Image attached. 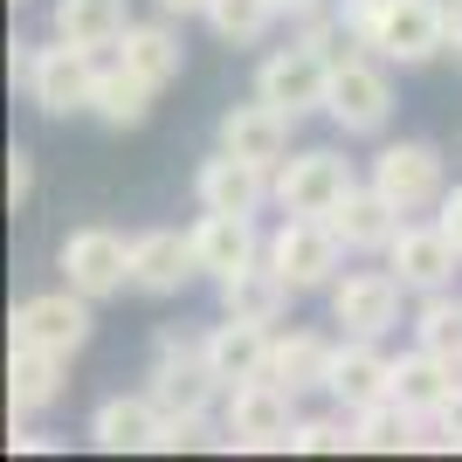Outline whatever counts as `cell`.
Segmentation results:
<instances>
[{"label":"cell","mask_w":462,"mask_h":462,"mask_svg":"<svg viewBox=\"0 0 462 462\" xmlns=\"http://www.w3.org/2000/svg\"><path fill=\"white\" fill-rule=\"evenodd\" d=\"M145 380H152L145 393L159 401V414H208L214 393H228L221 373L208 366V338H187V331H159Z\"/></svg>","instance_id":"cell-1"},{"label":"cell","mask_w":462,"mask_h":462,"mask_svg":"<svg viewBox=\"0 0 462 462\" xmlns=\"http://www.w3.org/2000/svg\"><path fill=\"white\" fill-rule=\"evenodd\" d=\"M325 117L346 138H373L386 132L393 117V77H386V56H331V90H325Z\"/></svg>","instance_id":"cell-2"},{"label":"cell","mask_w":462,"mask_h":462,"mask_svg":"<svg viewBox=\"0 0 462 462\" xmlns=\"http://www.w3.org/2000/svg\"><path fill=\"white\" fill-rule=\"evenodd\" d=\"M283 270V283L304 297V290H331L338 283V263H346V242L331 235L325 214H290L283 228L270 235V249H263Z\"/></svg>","instance_id":"cell-3"},{"label":"cell","mask_w":462,"mask_h":462,"mask_svg":"<svg viewBox=\"0 0 462 462\" xmlns=\"http://www.w3.org/2000/svg\"><path fill=\"white\" fill-rule=\"evenodd\" d=\"M56 270L69 290H83L90 304H104V297H117V290L132 283V242L117 228H69L56 249Z\"/></svg>","instance_id":"cell-4"},{"label":"cell","mask_w":462,"mask_h":462,"mask_svg":"<svg viewBox=\"0 0 462 462\" xmlns=\"http://www.w3.org/2000/svg\"><path fill=\"white\" fill-rule=\"evenodd\" d=\"M290 401H297V393L276 386L270 373L228 386V414H221V435H228V442L221 448H290V428H297Z\"/></svg>","instance_id":"cell-5"},{"label":"cell","mask_w":462,"mask_h":462,"mask_svg":"<svg viewBox=\"0 0 462 462\" xmlns=\"http://www.w3.org/2000/svg\"><path fill=\"white\" fill-rule=\"evenodd\" d=\"M7 338L69 359V352L90 346V297H83V290H42V297H21L14 318H7Z\"/></svg>","instance_id":"cell-6"},{"label":"cell","mask_w":462,"mask_h":462,"mask_svg":"<svg viewBox=\"0 0 462 462\" xmlns=\"http://www.w3.org/2000/svg\"><path fill=\"white\" fill-rule=\"evenodd\" d=\"M325 90H331V56H318L310 42H290V49L263 56V69H255V97L290 117L325 111Z\"/></svg>","instance_id":"cell-7"},{"label":"cell","mask_w":462,"mask_h":462,"mask_svg":"<svg viewBox=\"0 0 462 462\" xmlns=\"http://www.w3.org/2000/svg\"><path fill=\"white\" fill-rule=\"evenodd\" d=\"M373 187H380L401 214H428V208L448 193L442 152H435L428 138H401V145H386V152L373 159Z\"/></svg>","instance_id":"cell-8"},{"label":"cell","mask_w":462,"mask_h":462,"mask_svg":"<svg viewBox=\"0 0 462 462\" xmlns=\"http://www.w3.org/2000/svg\"><path fill=\"white\" fill-rule=\"evenodd\" d=\"M401 297H407V283L393 270H346L331 283V318L352 338H386L401 325Z\"/></svg>","instance_id":"cell-9"},{"label":"cell","mask_w":462,"mask_h":462,"mask_svg":"<svg viewBox=\"0 0 462 462\" xmlns=\"http://www.w3.org/2000/svg\"><path fill=\"white\" fill-rule=\"evenodd\" d=\"M448 49V14L435 0H386L380 7V35H373V56L401 62V69H421Z\"/></svg>","instance_id":"cell-10"},{"label":"cell","mask_w":462,"mask_h":462,"mask_svg":"<svg viewBox=\"0 0 462 462\" xmlns=\"http://www.w3.org/2000/svg\"><path fill=\"white\" fill-rule=\"evenodd\" d=\"M456 263H462V249L448 242V228L442 221H401V235L386 242V270L401 276L407 290H448V276H456Z\"/></svg>","instance_id":"cell-11"},{"label":"cell","mask_w":462,"mask_h":462,"mask_svg":"<svg viewBox=\"0 0 462 462\" xmlns=\"http://www.w3.org/2000/svg\"><path fill=\"white\" fill-rule=\"evenodd\" d=\"M90 90H97V56H90V49H77V42L42 49V62H35V90H28V104H35L42 117L90 111Z\"/></svg>","instance_id":"cell-12"},{"label":"cell","mask_w":462,"mask_h":462,"mask_svg":"<svg viewBox=\"0 0 462 462\" xmlns=\"http://www.w3.org/2000/svg\"><path fill=\"white\" fill-rule=\"evenodd\" d=\"M352 187V166L338 152H290L276 166V200L283 214H331Z\"/></svg>","instance_id":"cell-13"},{"label":"cell","mask_w":462,"mask_h":462,"mask_svg":"<svg viewBox=\"0 0 462 462\" xmlns=\"http://www.w3.org/2000/svg\"><path fill=\"white\" fill-rule=\"evenodd\" d=\"M270 193H276L270 166H255V159L228 152V145L214 159H200V173H193V200H200V208H221V214H255Z\"/></svg>","instance_id":"cell-14"},{"label":"cell","mask_w":462,"mask_h":462,"mask_svg":"<svg viewBox=\"0 0 462 462\" xmlns=\"http://www.w3.org/2000/svg\"><path fill=\"white\" fill-rule=\"evenodd\" d=\"M325 393L346 407V414H359V407L386 401V393H393V359L380 352V338H346V346L331 352Z\"/></svg>","instance_id":"cell-15"},{"label":"cell","mask_w":462,"mask_h":462,"mask_svg":"<svg viewBox=\"0 0 462 462\" xmlns=\"http://www.w3.org/2000/svg\"><path fill=\"white\" fill-rule=\"evenodd\" d=\"M193 263H200V276H235L249 270L255 255H263V242H255V214H221V208H200V221H193Z\"/></svg>","instance_id":"cell-16"},{"label":"cell","mask_w":462,"mask_h":462,"mask_svg":"<svg viewBox=\"0 0 462 462\" xmlns=\"http://www.w3.org/2000/svg\"><path fill=\"white\" fill-rule=\"evenodd\" d=\"M187 276H200V263H193V235H180V228L132 235V290H145V297H180Z\"/></svg>","instance_id":"cell-17"},{"label":"cell","mask_w":462,"mask_h":462,"mask_svg":"<svg viewBox=\"0 0 462 462\" xmlns=\"http://www.w3.org/2000/svg\"><path fill=\"white\" fill-rule=\"evenodd\" d=\"M325 221H331V235L346 242V255H373V249H386V242L401 235V208H393V200H386L373 180H366V187L352 180L346 200H338Z\"/></svg>","instance_id":"cell-18"},{"label":"cell","mask_w":462,"mask_h":462,"mask_svg":"<svg viewBox=\"0 0 462 462\" xmlns=\"http://www.w3.org/2000/svg\"><path fill=\"white\" fill-rule=\"evenodd\" d=\"M290 125H297L290 111H276V104L249 97V104H228V111H221V145L242 152V159H255V166H283Z\"/></svg>","instance_id":"cell-19"},{"label":"cell","mask_w":462,"mask_h":462,"mask_svg":"<svg viewBox=\"0 0 462 462\" xmlns=\"http://www.w3.org/2000/svg\"><path fill=\"white\" fill-rule=\"evenodd\" d=\"M270 346H276L270 325H255V318H228V310H221V325L208 331V366L221 373V386L263 380V373H270Z\"/></svg>","instance_id":"cell-20"},{"label":"cell","mask_w":462,"mask_h":462,"mask_svg":"<svg viewBox=\"0 0 462 462\" xmlns=\"http://www.w3.org/2000/svg\"><path fill=\"white\" fill-rule=\"evenodd\" d=\"M159 435V401L152 393H111V401L90 414V442L104 456H138V448H152Z\"/></svg>","instance_id":"cell-21"},{"label":"cell","mask_w":462,"mask_h":462,"mask_svg":"<svg viewBox=\"0 0 462 462\" xmlns=\"http://www.w3.org/2000/svg\"><path fill=\"white\" fill-rule=\"evenodd\" d=\"M290 297H297V290L283 283V270H276L270 255H255L249 270L221 276V310H228V318H255V325H276Z\"/></svg>","instance_id":"cell-22"},{"label":"cell","mask_w":462,"mask_h":462,"mask_svg":"<svg viewBox=\"0 0 462 462\" xmlns=\"http://www.w3.org/2000/svg\"><path fill=\"white\" fill-rule=\"evenodd\" d=\"M62 373H69L62 352L14 346V352H7V407H14V414H42V407L62 393Z\"/></svg>","instance_id":"cell-23"},{"label":"cell","mask_w":462,"mask_h":462,"mask_svg":"<svg viewBox=\"0 0 462 462\" xmlns=\"http://www.w3.org/2000/svg\"><path fill=\"white\" fill-rule=\"evenodd\" d=\"M90 111L104 117V125H117V132H132V125H145V117H152V83L138 77L125 56H117V62H97Z\"/></svg>","instance_id":"cell-24"},{"label":"cell","mask_w":462,"mask_h":462,"mask_svg":"<svg viewBox=\"0 0 462 462\" xmlns=\"http://www.w3.org/2000/svg\"><path fill=\"white\" fill-rule=\"evenodd\" d=\"M331 338L325 331H276V346H270V380L290 386V393H310V386H325L331 373Z\"/></svg>","instance_id":"cell-25"},{"label":"cell","mask_w":462,"mask_h":462,"mask_svg":"<svg viewBox=\"0 0 462 462\" xmlns=\"http://www.w3.org/2000/svg\"><path fill=\"white\" fill-rule=\"evenodd\" d=\"M125 28H132V21H125V0H56V42H77L90 56L117 49Z\"/></svg>","instance_id":"cell-26"},{"label":"cell","mask_w":462,"mask_h":462,"mask_svg":"<svg viewBox=\"0 0 462 462\" xmlns=\"http://www.w3.org/2000/svg\"><path fill=\"white\" fill-rule=\"evenodd\" d=\"M117 56L132 62V69L152 83V90H166V83L187 69V49H180V35H173V28H159V21H132V28H125V42H117Z\"/></svg>","instance_id":"cell-27"},{"label":"cell","mask_w":462,"mask_h":462,"mask_svg":"<svg viewBox=\"0 0 462 462\" xmlns=\"http://www.w3.org/2000/svg\"><path fill=\"white\" fill-rule=\"evenodd\" d=\"M352 442L373 448V456H401V448H414V414L386 393V401H373V407L352 414Z\"/></svg>","instance_id":"cell-28"},{"label":"cell","mask_w":462,"mask_h":462,"mask_svg":"<svg viewBox=\"0 0 462 462\" xmlns=\"http://www.w3.org/2000/svg\"><path fill=\"white\" fill-rule=\"evenodd\" d=\"M414 346L442 352V359H462V297H448V290H428L421 310H414Z\"/></svg>","instance_id":"cell-29"},{"label":"cell","mask_w":462,"mask_h":462,"mask_svg":"<svg viewBox=\"0 0 462 462\" xmlns=\"http://www.w3.org/2000/svg\"><path fill=\"white\" fill-rule=\"evenodd\" d=\"M270 21H276L270 0H208V28L228 49H255V42L270 35Z\"/></svg>","instance_id":"cell-30"},{"label":"cell","mask_w":462,"mask_h":462,"mask_svg":"<svg viewBox=\"0 0 462 462\" xmlns=\"http://www.w3.org/2000/svg\"><path fill=\"white\" fill-rule=\"evenodd\" d=\"M221 448L228 435H208V414H159V435H152V448L159 456H180V448Z\"/></svg>","instance_id":"cell-31"},{"label":"cell","mask_w":462,"mask_h":462,"mask_svg":"<svg viewBox=\"0 0 462 462\" xmlns=\"http://www.w3.org/2000/svg\"><path fill=\"white\" fill-rule=\"evenodd\" d=\"M290 448H297V456H346V448H359V442H352L346 421H297L290 428Z\"/></svg>","instance_id":"cell-32"},{"label":"cell","mask_w":462,"mask_h":462,"mask_svg":"<svg viewBox=\"0 0 462 462\" xmlns=\"http://www.w3.org/2000/svg\"><path fill=\"white\" fill-rule=\"evenodd\" d=\"M380 7H386V0H346V7H338L352 49H373V35H380Z\"/></svg>","instance_id":"cell-33"},{"label":"cell","mask_w":462,"mask_h":462,"mask_svg":"<svg viewBox=\"0 0 462 462\" xmlns=\"http://www.w3.org/2000/svg\"><path fill=\"white\" fill-rule=\"evenodd\" d=\"M28 193H35V159H28V152H21V145H14V152H7V200H14V208H21Z\"/></svg>","instance_id":"cell-34"},{"label":"cell","mask_w":462,"mask_h":462,"mask_svg":"<svg viewBox=\"0 0 462 462\" xmlns=\"http://www.w3.org/2000/svg\"><path fill=\"white\" fill-rule=\"evenodd\" d=\"M435 221H442V228H448V242L462 249V180L442 193V200H435Z\"/></svg>","instance_id":"cell-35"},{"label":"cell","mask_w":462,"mask_h":462,"mask_svg":"<svg viewBox=\"0 0 462 462\" xmlns=\"http://www.w3.org/2000/svg\"><path fill=\"white\" fill-rule=\"evenodd\" d=\"M35 62H42L35 42H14V56H7V77H14L21 90H35Z\"/></svg>","instance_id":"cell-36"},{"label":"cell","mask_w":462,"mask_h":462,"mask_svg":"<svg viewBox=\"0 0 462 462\" xmlns=\"http://www.w3.org/2000/svg\"><path fill=\"white\" fill-rule=\"evenodd\" d=\"M270 7H276V21H304V14H318L325 0H270Z\"/></svg>","instance_id":"cell-37"},{"label":"cell","mask_w":462,"mask_h":462,"mask_svg":"<svg viewBox=\"0 0 462 462\" xmlns=\"http://www.w3.org/2000/svg\"><path fill=\"white\" fill-rule=\"evenodd\" d=\"M159 7H166V14H180V21H187V14H208V0H159Z\"/></svg>","instance_id":"cell-38"},{"label":"cell","mask_w":462,"mask_h":462,"mask_svg":"<svg viewBox=\"0 0 462 462\" xmlns=\"http://www.w3.org/2000/svg\"><path fill=\"white\" fill-rule=\"evenodd\" d=\"M435 7H442V14H462V0H435Z\"/></svg>","instance_id":"cell-39"}]
</instances>
